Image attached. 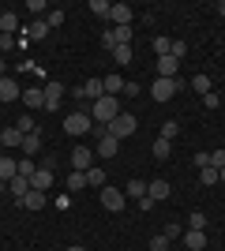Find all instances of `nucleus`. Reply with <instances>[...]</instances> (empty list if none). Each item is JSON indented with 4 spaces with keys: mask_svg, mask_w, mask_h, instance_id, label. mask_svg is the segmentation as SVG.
Here are the masks:
<instances>
[{
    "mask_svg": "<svg viewBox=\"0 0 225 251\" xmlns=\"http://www.w3.org/2000/svg\"><path fill=\"white\" fill-rule=\"evenodd\" d=\"M15 98H19V83L11 75H4L0 79V101H15Z\"/></svg>",
    "mask_w": 225,
    "mask_h": 251,
    "instance_id": "obj_19",
    "label": "nucleus"
},
{
    "mask_svg": "<svg viewBox=\"0 0 225 251\" xmlns=\"http://www.w3.org/2000/svg\"><path fill=\"white\" fill-rule=\"evenodd\" d=\"M101 86H105V94H113V98H117V94H124V79H120L117 72H113V75H105V79H101Z\"/></svg>",
    "mask_w": 225,
    "mask_h": 251,
    "instance_id": "obj_22",
    "label": "nucleus"
},
{
    "mask_svg": "<svg viewBox=\"0 0 225 251\" xmlns=\"http://www.w3.org/2000/svg\"><path fill=\"white\" fill-rule=\"evenodd\" d=\"M131 56H135V52H131V45H117V49H113V60H117L120 68H128Z\"/></svg>",
    "mask_w": 225,
    "mask_h": 251,
    "instance_id": "obj_27",
    "label": "nucleus"
},
{
    "mask_svg": "<svg viewBox=\"0 0 225 251\" xmlns=\"http://www.w3.org/2000/svg\"><path fill=\"white\" fill-rule=\"evenodd\" d=\"M101 45H105L109 52L117 49V45H131V26H109V30L101 34Z\"/></svg>",
    "mask_w": 225,
    "mask_h": 251,
    "instance_id": "obj_6",
    "label": "nucleus"
},
{
    "mask_svg": "<svg viewBox=\"0 0 225 251\" xmlns=\"http://www.w3.org/2000/svg\"><path fill=\"white\" fill-rule=\"evenodd\" d=\"M184 244H188L192 251H203V248H206V232H199V229H188V232H184Z\"/></svg>",
    "mask_w": 225,
    "mask_h": 251,
    "instance_id": "obj_21",
    "label": "nucleus"
},
{
    "mask_svg": "<svg viewBox=\"0 0 225 251\" xmlns=\"http://www.w3.org/2000/svg\"><path fill=\"white\" fill-rule=\"evenodd\" d=\"M117 116H120V101H117L113 94H101L94 105H90V120H94V124H101V127H109Z\"/></svg>",
    "mask_w": 225,
    "mask_h": 251,
    "instance_id": "obj_1",
    "label": "nucleus"
},
{
    "mask_svg": "<svg viewBox=\"0 0 225 251\" xmlns=\"http://www.w3.org/2000/svg\"><path fill=\"white\" fill-rule=\"evenodd\" d=\"M161 236H165V240H176V236H184V225L180 221H169V225L161 229Z\"/></svg>",
    "mask_w": 225,
    "mask_h": 251,
    "instance_id": "obj_34",
    "label": "nucleus"
},
{
    "mask_svg": "<svg viewBox=\"0 0 225 251\" xmlns=\"http://www.w3.org/2000/svg\"><path fill=\"white\" fill-rule=\"evenodd\" d=\"M94 150H90V147H75L72 150V169H75V173H90V169H94Z\"/></svg>",
    "mask_w": 225,
    "mask_h": 251,
    "instance_id": "obj_7",
    "label": "nucleus"
},
{
    "mask_svg": "<svg viewBox=\"0 0 225 251\" xmlns=\"http://www.w3.org/2000/svg\"><path fill=\"white\" fill-rule=\"evenodd\" d=\"M203 105H206V109H218V105H222V94H218V90H210V94H203Z\"/></svg>",
    "mask_w": 225,
    "mask_h": 251,
    "instance_id": "obj_41",
    "label": "nucleus"
},
{
    "mask_svg": "<svg viewBox=\"0 0 225 251\" xmlns=\"http://www.w3.org/2000/svg\"><path fill=\"white\" fill-rule=\"evenodd\" d=\"M0 131H4V127H0Z\"/></svg>",
    "mask_w": 225,
    "mask_h": 251,
    "instance_id": "obj_54",
    "label": "nucleus"
},
{
    "mask_svg": "<svg viewBox=\"0 0 225 251\" xmlns=\"http://www.w3.org/2000/svg\"><path fill=\"white\" fill-rule=\"evenodd\" d=\"M26 34H30V38H45V34H49V23H45V19H34L30 26H26Z\"/></svg>",
    "mask_w": 225,
    "mask_h": 251,
    "instance_id": "obj_32",
    "label": "nucleus"
},
{
    "mask_svg": "<svg viewBox=\"0 0 225 251\" xmlns=\"http://www.w3.org/2000/svg\"><path fill=\"white\" fill-rule=\"evenodd\" d=\"M0 143H4V150H19L23 147V131L19 127H4V131H0Z\"/></svg>",
    "mask_w": 225,
    "mask_h": 251,
    "instance_id": "obj_16",
    "label": "nucleus"
},
{
    "mask_svg": "<svg viewBox=\"0 0 225 251\" xmlns=\"http://www.w3.org/2000/svg\"><path fill=\"white\" fill-rule=\"evenodd\" d=\"M68 251H86V248H83V244H72V248H68Z\"/></svg>",
    "mask_w": 225,
    "mask_h": 251,
    "instance_id": "obj_48",
    "label": "nucleus"
},
{
    "mask_svg": "<svg viewBox=\"0 0 225 251\" xmlns=\"http://www.w3.org/2000/svg\"><path fill=\"white\" fill-rule=\"evenodd\" d=\"M147 195H150V199H154V202H165V199H169V195H173L169 180H150V184H147Z\"/></svg>",
    "mask_w": 225,
    "mask_h": 251,
    "instance_id": "obj_13",
    "label": "nucleus"
},
{
    "mask_svg": "<svg viewBox=\"0 0 225 251\" xmlns=\"http://www.w3.org/2000/svg\"><path fill=\"white\" fill-rule=\"evenodd\" d=\"M199 180H203L206 188H210V184H218V169H214V165H203V169H199Z\"/></svg>",
    "mask_w": 225,
    "mask_h": 251,
    "instance_id": "obj_35",
    "label": "nucleus"
},
{
    "mask_svg": "<svg viewBox=\"0 0 225 251\" xmlns=\"http://www.w3.org/2000/svg\"><path fill=\"white\" fill-rule=\"evenodd\" d=\"M135 127H139V120H135V116H131V113H120L117 120H113V124L105 127V131H109L113 139H120V143H124L128 135H135Z\"/></svg>",
    "mask_w": 225,
    "mask_h": 251,
    "instance_id": "obj_2",
    "label": "nucleus"
},
{
    "mask_svg": "<svg viewBox=\"0 0 225 251\" xmlns=\"http://www.w3.org/2000/svg\"><path fill=\"white\" fill-rule=\"evenodd\" d=\"M86 8L94 11L98 19H109V11H113V4H109V0H90V4H86Z\"/></svg>",
    "mask_w": 225,
    "mask_h": 251,
    "instance_id": "obj_29",
    "label": "nucleus"
},
{
    "mask_svg": "<svg viewBox=\"0 0 225 251\" xmlns=\"http://www.w3.org/2000/svg\"><path fill=\"white\" fill-rule=\"evenodd\" d=\"M154 206H158V202L150 199V195H143V199H139V210H143V214H150V210H154Z\"/></svg>",
    "mask_w": 225,
    "mask_h": 251,
    "instance_id": "obj_45",
    "label": "nucleus"
},
{
    "mask_svg": "<svg viewBox=\"0 0 225 251\" xmlns=\"http://www.w3.org/2000/svg\"><path fill=\"white\" fill-rule=\"evenodd\" d=\"M195 165H199V169L210 165V154H206V150H199V154H195Z\"/></svg>",
    "mask_w": 225,
    "mask_h": 251,
    "instance_id": "obj_47",
    "label": "nucleus"
},
{
    "mask_svg": "<svg viewBox=\"0 0 225 251\" xmlns=\"http://www.w3.org/2000/svg\"><path fill=\"white\" fill-rule=\"evenodd\" d=\"M192 86L199 90V94H210V90H214V86H210V75H206V72H199V75H195V79H192Z\"/></svg>",
    "mask_w": 225,
    "mask_h": 251,
    "instance_id": "obj_30",
    "label": "nucleus"
},
{
    "mask_svg": "<svg viewBox=\"0 0 225 251\" xmlns=\"http://www.w3.org/2000/svg\"><path fill=\"white\" fill-rule=\"evenodd\" d=\"M210 165H214V169H225V150H214V154H210Z\"/></svg>",
    "mask_w": 225,
    "mask_h": 251,
    "instance_id": "obj_44",
    "label": "nucleus"
},
{
    "mask_svg": "<svg viewBox=\"0 0 225 251\" xmlns=\"http://www.w3.org/2000/svg\"><path fill=\"white\" fill-rule=\"evenodd\" d=\"M117 150H120V139H113L109 131H101V143H98V150H94V154L109 161V157H117Z\"/></svg>",
    "mask_w": 225,
    "mask_h": 251,
    "instance_id": "obj_11",
    "label": "nucleus"
},
{
    "mask_svg": "<svg viewBox=\"0 0 225 251\" xmlns=\"http://www.w3.org/2000/svg\"><path fill=\"white\" fill-rule=\"evenodd\" d=\"M154 52L158 56H173V38H154Z\"/></svg>",
    "mask_w": 225,
    "mask_h": 251,
    "instance_id": "obj_33",
    "label": "nucleus"
},
{
    "mask_svg": "<svg viewBox=\"0 0 225 251\" xmlns=\"http://www.w3.org/2000/svg\"><path fill=\"white\" fill-rule=\"evenodd\" d=\"M124 195H131V199H143V195H147V184H143V180H128Z\"/></svg>",
    "mask_w": 225,
    "mask_h": 251,
    "instance_id": "obj_31",
    "label": "nucleus"
},
{
    "mask_svg": "<svg viewBox=\"0 0 225 251\" xmlns=\"http://www.w3.org/2000/svg\"><path fill=\"white\" fill-rule=\"evenodd\" d=\"M109 19H113V26H131V19H135V11H131L128 4H113V11H109Z\"/></svg>",
    "mask_w": 225,
    "mask_h": 251,
    "instance_id": "obj_12",
    "label": "nucleus"
},
{
    "mask_svg": "<svg viewBox=\"0 0 225 251\" xmlns=\"http://www.w3.org/2000/svg\"><path fill=\"white\" fill-rule=\"evenodd\" d=\"M30 188L34 191H49L53 188V165H38V173L30 176Z\"/></svg>",
    "mask_w": 225,
    "mask_h": 251,
    "instance_id": "obj_9",
    "label": "nucleus"
},
{
    "mask_svg": "<svg viewBox=\"0 0 225 251\" xmlns=\"http://www.w3.org/2000/svg\"><path fill=\"white\" fill-rule=\"evenodd\" d=\"M218 180H225V169H218Z\"/></svg>",
    "mask_w": 225,
    "mask_h": 251,
    "instance_id": "obj_52",
    "label": "nucleus"
},
{
    "mask_svg": "<svg viewBox=\"0 0 225 251\" xmlns=\"http://www.w3.org/2000/svg\"><path fill=\"white\" fill-rule=\"evenodd\" d=\"M42 90H45V109L53 113L56 105H60V98H64V83H56V79H53V83H45Z\"/></svg>",
    "mask_w": 225,
    "mask_h": 251,
    "instance_id": "obj_10",
    "label": "nucleus"
},
{
    "mask_svg": "<svg viewBox=\"0 0 225 251\" xmlns=\"http://www.w3.org/2000/svg\"><path fill=\"white\" fill-rule=\"evenodd\" d=\"M188 229H199V232H206V214H199V210H195L192 218H188Z\"/></svg>",
    "mask_w": 225,
    "mask_h": 251,
    "instance_id": "obj_39",
    "label": "nucleus"
},
{
    "mask_svg": "<svg viewBox=\"0 0 225 251\" xmlns=\"http://www.w3.org/2000/svg\"><path fill=\"white\" fill-rule=\"evenodd\" d=\"M4 72H8V68H4V56H0V79H4Z\"/></svg>",
    "mask_w": 225,
    "mask_h": 251,
    "instance_id": "obj_49",
    "label": "nucleus"
},
{
    "mask_svg": "<svg viewBox=\"0 0 225 251\" xmlns=\"http://www.w3.org/2000/svg\"><path fill=\"white\" fill-rule=\"evenodd\" d=\"M176 72H180L176 56H158V79H176Z\"/></svg>",
    "mask_w": 225,
    "mask_h": 251,
    "instance_id": "obj_14",
    "label": "nucleus"
},
{
    "mask_svg": "<svg viewBox=\"0 0 225 251\" xmlns=\"http://www.w3.org/2000/svg\"><path fill=\"white\" fill-rule=\"evenodd\" d=\"M15 127H19L23 135H34V131H38V127H34V120H30V113H23V116H19V124H15Z\"/></svg>",
    "mask_w": 225,
    "mask_h": 251,
    "instance_id": "obj_37",
    "label": "nucleus"
},
{
    "mask_svg": "<svg viewBox=\"0 0 225 251\" xmlns=\"http://www.w3.org/2000/svg\"><path fill=\"white\" fill-rule=\"evenodd\" d=\"M19 206H26V210H42L45 206V191H26V195H23V199H19Z\"/></svg>",
    "mask_w": 225,
    "mask_h": 251,
    "instance_id": "obj_20",
    "label": "nucleus"
},
{
    "mask_svg": "<svg viewBox=\"0 0 225 251\" xmlns=\"http://www.w3.org/2000/svg\"><path fill=\"white\" fill-rule=\"evenodd\" d=\"M154 157H158V161H169V154H173V143H165V139H154Z\"/></svg>",
    "mask_w": 225,
    "mask_h": 251,
    "instance_id": "obj_28",
    "label": "nucleus"
},
{
    "mask_svg": "<svg viewBox=\"0 0 225 251\" xmlns=\"http://www.w3.org/2000/svg\"><path fill=\"white\" fill-rule=\"evenodd\" d=\"M23 105L26 109H45V90L42 86H26L23 90Z\"/></svg>",
    "mask_w": 225,
    "mask_h": 251,
    "instance_id": "obj_15",
    "label": "nucleus"
},
{
    "mask_svg": "<svg viewBox=\"0 0 225 251\" xmlns=\"http://www.w3.org/2000/svg\"><path fill=\"white\" fill-rule=\"evenodd\" d=\"M0 154H4V143H0Z\"/></svg>",
    "mask_w": 225,
    "mask_h": 251,
    "instance_id": "obj_53",
    "label": "nucleus"
},
{
    "mask_svg": "<svg viewBox=\"0 0 225 251\" xmlns=\"http://www.w3.org/2000/svg\"><path fill=\"white\" fill-rule=\"evenodd\" d=\"M15 49V34H0V52Z\"/></svg>",
    "mask_w": 225,
    "mask_h": 251,
    "instance_id": "obj_42",
    "label": "nucleus"
},
{
    "mask_svg": "<svg viewBox=\"0 0 225 251\" xmlns=\"http://www.w3.org/2000/svg\"><path fill=\"white\" fill-rule=\"evenodd\" d=\"M173 56L184 60V56H188V42H173Z\"/></svg>",
    "mask_w": 225,
    "mask_h": 251,
    "instance_id": "obj_43",
    "label": "nucleus"
},
{
    "mask_svg": "<svg viewBox=\"0 0 225 251\" xmlns=\"http://www.w3.org/2000/svg\"><path fill=\"white\" fill-rule=\"evenodd\" d=\"M169 244H173V240H165V236L158 232V236H154V240H150L147 248H150V251H169Z\"/></svg>",
    "mask_w": 225,
    "mask_h": 251,
    "instance_id": "obj_40",
    "label": "nucleus"
},
{
    "mask_svg": "<svg viewBox=\"0 0 225 251\" xmlns=\"http://www.w3.org/2000/svg\"><path fill=\"white\" fill-rule=\"evenodd\" d=\"M38 150H42V135H38V131H34V135H23V154L34 157Z\"/></svg>",
    "mask_w": 225,
    "mask_h": 251,
    "instance_id": "obj_24",
    "label": "nucleus"
},
{
    "mask_svg": "<svg viewBox=\"0 0 225 251\" xmlns=\"http://www.w3.org/2000/svg\"><path fill=\"white\" fill-rule=\"evenodd\" d=\"M218 15H225V0H222V4H218Z\"/></svg>",
    "mask_w": 225,
    "mask_h": 251,
    "instance_id": "obj_50",
    "label": "nucleus"
},
{
    "mask_svg": "<svg viewBox=\"0 0 225 251\" xmlns=\"http://www.w3.org/2000/svg\"><path fill=\"white\" fill-rule=\"evenodd\" d=\"M176 135H180V124H176V120H165V124H161V131H158V139H165V143H173Z\"/></svg>",
    "mask_w": 225,
    "mask_h": 251,
    "instance_id": "obj_26",
    "label": "nucleus"
},
{
    "mask_svg": "<svg viewBox=\"0 0 225 251\" xmlns=\"http://www.w3.org/2000/svg\"><path fill=\"white\" fill-rule=\"evenodd\" d=\"M90 127H94L90 113H68L64 116V131H68V135H86Z\"/></svg>",
    "mask_w": 225,
    "mask_h": 251,
    "instance_id": "obj_5",
    "label": "nucleus"
},
{
    "mask_svg": "<svg viewBox=\"0 0 225 251\" xmlns=\"http://www.w3.org/2000/svg\"><path fill=\"white\" fill-rule=\"evenodd\" d=\"M8 191L15 195V199H23V195L30 191V180H26V176H11V180H8Z\"/></svg>",
    "mask_w": 225,
    "mask_h": 251,
    "instance_id": "obj_23",
    "label": "nucleus"
},
{
    "mask_svg": "<svg viewBox=\"0 0 225 251\" xmlns=\"http://www.w3.org/2000/svg\"><path fill=\"white\" fill-rule=\"evenodd\" d=\"M75 94H79V101H90V105H94L98 98L105 94V86H101V79H83V86H79Z\"/></svg>",
    "mask_w": 225,
    "mask_h": 251,
    "instance_id": "obj_8",
    "label": "nucleus"
},
{
    "mask_svg": "<svg viewBox=\"0 0 225 251\" xmlns=\"http://www.w3.org/2000/svg\"><path fill=\"white\" fill-rule=\"evenodd\" d=\"M11 176H19V161H15V157H8V154H0V180L8 184Z\"/></svg>",
    "mask_w": 225,
    "mask_h": 251,
    "instance_id": "obj_17",
    "label": "nucleus"
},
{
    "mask_svg": "<svg viewBox=\"0 0 225 251\" xmlns=\"http://www.w3.org/2000/svg\"><path fill=\"white\" fill-rule=\"evenodd\" d=\"M86 188H105V169L94 165L90 173H86Z\"/></svg>",
    "mask_w": 225,
    "mask_h": 251,
    "instance_id": "obj_25",
    "label": "nucleus"
},
{
    "mask_svg": "<svg viewBox=\"0 0 225 251\" xmlns=\"http://www.w3.org/2000/svg\"><path fill=\"white\" fill-rule=\"evenodd\" d=\"M176 90H184L180 79H154L150 98H154V101H173V94H176Z\"/></svg>",
    "mask_w": 225,
    "mask_h": 251,
    "instance_id": "obj_3",
    "label": "nucleus"
},
{
    "mask_svg": "<svg viewBox=\"0 0 225 251\" xmlns=\"http://www.w3.org/2000/svg\"><path fill=\"white\" fill-rule=\"evenodd\" d=\"M45 23H49V26H60V23H64V11H53V15H49Z\"/></svg>",
    "mask_w": 225,
    "mask_h": 251,
    "instance_id": "obj_46",
    "label": "nucleus"
},
{
    "mask_svg": "<svg viewBox=\"0 0 225 251\" xmlns=\"http://www.w3.org/2000/svg\"><path fill=\"white\" fill-rule=\"evenodd\" d=\"M86 188V173H72L68 176V191H83Z\"/></svg>",
    "mask_w": 225,
    "mask_h": 251,
    "instance_id": "obj_36",
    "label": "nucleus"
},
{
    "mask_svg": "<svg viewBox=\"0 0 225 251\" xmlns=\"http://www.w3.org/2000/svg\"><path fill=\"white\" fill-rule=\"evenodd\" d=\"M19 15L15 11H0V34H19Z\"/></svg>",
    "mask_w": 225,
    "mask_h": 251,
    "instance_id": "obj_18",
    "label": "nucleus"
},
{
    "mask_svg": "<svg viewBox=\"0 0 225 251\" xmlns=\"http://www.w3.org/2000/svg\"><path fill=\"white\" fill-rule=\"evenodd\" d=\"M34 173H38V165H34L30 157H19V176H26V180H30Z\"/></svg>",
    "mask_w": 225,
    "mask_h": 251,
    "instance_id": "obj_38",
    "label": "nucleus"
},
{
    "mask_svg": "<svg viewBox=\"0 0 225 251\" xmlns=\"http://www.w3.org/2000/svg\"><path fill=\"white\" fill-rule=\"evenodd\" d=\"M98 199H101V206H105V210L120 214V210H124V202H128V195H124V191H117L113 184H105V188L98 191Z\"/></svg>",
    "mask_w": 225,
    "mask_h": 251,
    "instance_id": "obj_4",
    "label": "nucleus"
},
{
    "mask_svg": "<svg viewBox=\"0 0 225 251\" xmlns=\"http://www.w3.org/2000/svg\"><path fill=\"white\" fill-rule=\"evenodd\" d=\"M4 191H8V184H4V180H0V195H4Z\"/></svg>",
    "mask_w": 225,
    "mask_h": 251,
    "instance_id": "obj_51",
    "label": "nucleus"
}]
</instances>
